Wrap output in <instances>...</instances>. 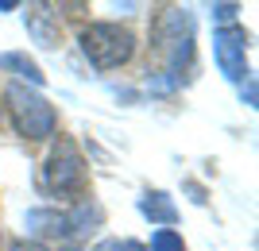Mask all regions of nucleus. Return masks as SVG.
Listing matches in <instances>:
<instances>
[{
	"instance_id": "f257e3e1",
	"label": "nucleus",
	"mask_w": 259,
	"mask_h": 251,
	"mask_svg": "<svg viewBox=\"0 0 259 251\" xmlns=\"http://www.w3.org/2000/svg\"><path fill=\"white\" fill-rule=\"evenodd\" d=\"M4 101H8V116L23 139H47V135H54L58 116L47 105V97H39L27 85H8L4 89Z\"/></svg>"
},
{
	"instance_id": "f03ea898",
	"label": "nucleus",
	"mask_w": 259,
	"mask_h": 251,
	"mask_svg": "<svg viewBox=\"0 0 259 251\" xmlns=\"http://www.w3.org/2000/svg\"><path fill=\"white\" fill-rule=\"evenodd\" d=\"M81 51L97 70H116L136 55V35L120 23H89L81 31Z\"/></svg>"
},
{
	"instance_id": "7ed1b4c3",
	"label": "nucleus",
	"mask_w": 259,
	"mask_h": 251,
	"mask_svg": "<svg viewBox=\"0 0 259 251\" xmlns=\"http://www.w3.org/2000/svg\"><path fill=\"white\" fill-rule=\"evenodd\" d=\"M85 182V163H81V155L70 139H58L51 155H47V166H43V186L51 193H74L81 189Z\"/></svg>"
},
{
	"instance_id": "20e7f679",
	"label": "nucleus",
	"mask_w": 259,
	"mask_h": 251,
	"mask_svg": "<svg viewBox=\"0 0 259 251\" xmlns=\"http://www.w3.org/2000/svg\"><path fill=\"white\" fill-rule=\"evenodd\" d=\"M213 51H217V66H221V74L228 81L248 77V35H244V27H236V23L217 27Z\"/></svg>"
},
{
	"instance_id": "39448f33",
	"label": "nucleus",
	"mask_w": 259,
	"mask_h": 251,
	"mask_svg": "<svg viewBox=\"0 0 259 251\" xmlns=\"http://www.w3.org/2000/svg\"><path fill=\"white\" fill-rule=\"evenodd\" d=\"M140 213H143V217H151V220H159V224H174V220H178V209H174V201L162 193V189H155V193H143Z\"/></svg>"
},
{
	"instance_id": "423d86ee",
	"label": "nucleus",
	"mask_w": 259,
	"mask_h": 251,
	"mask_svg": "<svg viewBox=\"0 0 259 251\" xmlns=\"http://www.w3.org/2000/svg\"><path fill=\"white\" fill-rule=\"evenodd\" d=\"M27 232H43V236H70L62 213H47V209H35L27 213Z\"/></svg>"
},
{
	"instance_id": "0eeeda50",
	"label": "nucleus",
	"mask_w": 259,
	"mask_h": 251,
	"mask_svg": "<svg viewBox=\"0 0 259 251\" xmlns=\"http://www.w3.org/2000/svg\"><path fill=\"white\" fill-rule=\"evenodd\" d=\"M0 66H4V70H16V74H20L23 81H31V85H43V70H39L27 55H4Z\"/></svg>"
},
{
	"instance_id": "6e6552de",
	"label": "nucleus",
	"mask_w": 259,
	"mask_h": 251,
	"mask_svg": "<svg viewBox=\"0 0 259 251\" xmlns=\"http://www.w3.org/2000/svg\"><path fill=\"white\" fill-rule=\"evenodd\" d=\"M147 251H186V243H182V236L178 232H170V228H159L151 236V247Z\"/></svg>"
},
{
	"instance_id": "1a4fd4ad",
	"label": "nucleus",
	"mask_w": 259,
	"mask_h": 251,
	"mask_svg": "<svg viewBox=\"0 0 259 251\" xmlns=\"http://www.w3.org/2000/svg\"><path fill=\"white\" fill-rule=\"evenodd\" d=\"M213 16H217V20H225V23H232V16H236V4H217Z\"/></svg>"
},
{
	"instance_id": "9d476101",
	"label": "nucleus",
	"mask_w": 259,
	"mask_h": 251,
	"mask_svg": "<svg viewBox=\"0 0 259 251\" xmlns=\"http://www.w3.org/2000/svg\"><path fill=\"white\" fill-rule=\"evenodd\" d=\"M93 251H120V243H112V240H105L101 247H93Z\"/></svg>"
},
{
	"instance_id": "9b49d317",
	"label": "nucleus",
	"mask_w": 259,
	"mask_h": 251,
	"mask_svg": "<svg viewBox=\"0 0 259 251\" xmlns=\"http://www.w3.org/2000/svg\"><path fill=\"white\" fill-rule=\"evenodd\" d=\"M120 251H147V247H140V243H124Z\"/></svg>"
}]
</instances>
